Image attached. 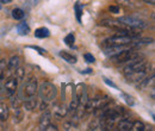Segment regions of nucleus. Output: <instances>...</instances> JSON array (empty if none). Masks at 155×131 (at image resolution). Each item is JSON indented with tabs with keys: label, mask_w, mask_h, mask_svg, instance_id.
Wrapping results in <instances>:
<instances>
[{
	"label": "nucleus",
	"mask_w": 155,
	"mask_h": 131,
	"mask_svg": "<svg viewBox=\"0 0 155 131\" xmlns=\"http://www.w3.org/2000/svg\"><path fill=\"white\" fill-rule=\"evenodd\" d=\"M23 105H24V107H25L26 111H32V110H35L36 106H37V99H36L35 97L25 98Z\"/></svg>",
	"instance_id": "obj_12"
},
{
	"label": "nucleus",
	"mask_w": 155,
	"mask_h": 131,
	"mask_svg": "<svg viewBox=\"0 0 155 131\" xmlns=\"http://www.w3.org/2000/svg\"><path fill=\"white\" fill-rule=\"evenodd\" d=\"M74 10H75V15H77L78 23H81V15H82V5L80 2H77L74 5Z\"/></svg>",
	"instance_id": "obj_21"
},
{
	"label": "nucleus",
	"mask_w": 155,
	"mask_h": 131,
	"mask_svg": "<svg viewBox=\"0 0 155 131\" xmlns=\"http://www.w3.org/2000/svg\"><path fill=\"white\" fill-rule=\"evenodd\" d=\"M8 118V107L0 101V120H7Z\"/></svg>",
	"instance_id": "obj_18"
},
{
	"label": "nucleus",
	"mask_w": 155,
	"mask_h": 131,
	"mask_svg": "<svg viewBox=\"0 0 155 131\" xmlns=\"http://www.w3.org/2000/svg\"><path fill=\"white\" fill-rule=\"evenodd\" d=\"M37 93H38L42 101L50 103V101L55 100V98L58 95V90L51 82L44 81V82H42L39 85V87L37 88Z\"/></svg>",
	"instance_id": "obj_1"
},
{
	"label": "nucleus",
	"mask_w": 155,
	"mask_h": 131,
	"mask_svg": "<svg viewBox=\"0 0 155 131\" xmlns=\"http://www.w3.org/2000/svg\"><path fill=\"white\" fill-rule=\"evenodd\" d=\"M58 55L62 57L64 61H67L68 63H72V64L77 63V57L73 56V55H71V54H68L67 51H60Z\"/></svg>",
	"instance_id": "obj_17"
},
{
	"label": "nucleus",
	"mask_w": 155,
	"mask_h": 131,
	"mask_svg": "<svg viewBox=\"0 0 155 131\" xmlns=\"http://www.w3.org/2000/svg\"><path fill=\"white\" fill-rule=\"evenodd\" d=\"M109 11H110L111 13H118V12H119V7H118L117 5H112V6L109 7Z\"/></svg>",
	"instance_id": "obj_29"
},
{
	"label": "nucleus",
	"mask_w": 155,
	"mask_h": 131,
	"mask_svg": "<svg viewBox=\"0 0 155 131\" xmlns=\"http://www.w3.org/2000/svg\"><path fill=\"white\" fill-rule=\"evenodd\" d=\"M35 36L37 38H47L50 36V31H49V29H47V28H38V29H36L35 30Z\"/></svg>",
	"instance_id": "obj_15"
},
{
	"label": "nucleus",
	"mask_w": 155,
	"mask_h": 131,
	"mask_svg": "<svg viewBox=\"0 0 155 131\" xmlns=\"http://www.w3.org/2000/svg\"><path fill=\"white\" fill-rule=\"evenodd\" d=\"M73 126H74L73 122H66V123L63 124V129H64V130H69V129H72Z\"/></svg>",
	"instance_id": "obj_31"
},
{
	"label": "nucleus",
	"mask_w": 155,
	"mask_h": 131,
	"mask_svg": "<svg viewBox=\"0 0 155 131\" xmlns=\"http://www.w3.org/2000/svg\"><path fill=\"white\" fill-rule=\"evenodd\" d=\"M104 82L106 84V85H109V86H111V87H114V88H117V86L112 82V81H110L107 77H104Z\"/></svg>",
	"instance_id": "obj_33"
},
{
	"label": "nucleus",
	"mask_w": 155,
	"mask_h": 131,
	"mask_svg": "<svg viewBox=\"0 0 155 131\" xmlns=\"http://www.w3.org/2000/svg\"><path fill=\"white\" fill-rule=\"evenodd\" d=\"M5 98V88H4V85L0 82V101Z\"/></svg>",
	"instance_id": "obj_32"
},
{
	"label": "nucleus",
	"mask_w": 155,
	"mask_h": 131,
	"mask_svg": "<svg viewBox=\"0 0 155 131\" xmlns=\"http://www.w3.org/2000/svg\"><path fill=\"white\" fill-rule=\"evenodd\" d=\"M146 4H149V5H154L155 4V0H143Z\"/></svg>",
	"instance_id": "obj_35"
},
{
	"label": "nucleus",
	"mask_w": 155,
	"mask_h": 131,
	"mask_svg": "<svg viewBox=\"0 0 155 131\" xmlns=\"http://www.w3.org/2000/svg\"><path fill=\"white\" fill-rule=\"evenodd\" d=\"M0 8H1V5H0Z\"/></svg>",
	"instance_id": "obj_37"
},
{
	"label": "nucleus",
	"mask_w": 155,
	"mask_h": 131,
	"mask_svg": "<svg viewBox=\"0 0 155 131\" xmlns=\"http://www.w3.org/2000/svg\"><path fill=\"white\" fill-rule=\"evenodd\" d=\"M50 123H51V113L49 112V111H44V113L39 118V122H38L39 130H44Z\"/></svg>",
	"instance_id": "obj_11"
},
{
	"label": "nucleus",
	"mask_w": 155,
	"mask_h": 131,
	"mask_svg": "<svg viewBox=\"0 0 155 131\" xmlns=\"http://www.w3.org/2000/svg\"><path fill=\"white\" fill-rule=\"evenodd\" d=\"M147 66V62L144 61V60H133V61H130V63L128 64V66H125L124 67V69H123V74L125 77H128L129 75L134 74L136 72H138V70H141L142 68H144Z\"/></svg>",
	"instance_id": "obj_5"
},
{
	"label": "nucleus",
	"mask_w": 155,
	"mask_h": 131,
	"mask_svg": "<svg viewBox=\"0 0 155 131\" xmlns=\"http://www.w3.org/2000/svg\"><path fill=\"white\" fill-rule=\"evenodd\" d=\"M17 87H18V80L13 76V77H7L6 84L4 85L5 88V95H7L8 98L13 97L17 92Z\"/></svg>",
	"instance_id": "obj_7"
},
{
	"label": "nucleus",
	"mask_w": 155,
	"mask_h": 131,
	"mask_svg": "<svg viewBox=\"0 0 155 131\" xmlns=\"http://www.w3.org/2000/svg\"><path fill=\"white\" fill-rule=\"evenodd\" d=\"M23 117H24L23 110L20 107L15 109V123H20L23 120Z\"/></svg>",
	"instance_id": "obj_22"
},
{
	"label": "nucleus",
	"mask_w": 155,
	"mask_h": 131,
	"mask_svg": "<svg viewBox=\"0 0 155 131\" xmlns=\"http://www.w3.org/2000/svg\"><path fill=\"white\" fill-rule=\"evenodd\" d=\"M148 69H149V66L147 64L144 68H142L141 70H138V72H136L134 74L129 75L127 79H128V81H130V82H136V84H140L147 75H148Z\"/></svg>",
	"instance_id": "obj_9"
},
{
	"label": "nucleus",
	"mask_w": 155,
	"mask_h": 131,
	"mask_svg": "<svg viewBox=\"0 0 155 131\" xmlns=\"http://www.w3.org/2000/svg\"><path fill=\"white\" fill-rule=\"evenodd\" d=\"M25 16V12L21 8H13L12 10V17L16 20H21Z\"/></svg>",
	"instance_id": "obj_19"
},
{
	"label": "nucleus",
	"mask_w": 155,
	"mask_h": 131,
	"mask_svg": "<svg viewBox=\"0 0 155 131\" xmlns=\"http://www.w3.org/2000/svg\"><path fill=\"white\" fill-rule=\"evenodd\" d=\"M37 88H38L37 80H36L35 77H30V79L26 80V82L21 86L20 98H21V99H25V98H29V97H36V94H37Z\"/></svg>",
	"instance_id": "obj_2"
},
{
	"label": "nucleus",
	"mask_w": 155,
	"mask_h": 131,
	"mask_svg": "<svg viewBox=\"0 0 155 131\" xmlns=\"http://www.w3.org/2000/svg\"><path fill=\"white\" fill-rule=\"evenodd\" d=\"M144 129H146V125H144L142 122H140V120H135V122H133V123H131V129H130V130L143 131Z\"/></svg>",
	"instance_id": "obj_20"
},
{
	"label": "nucleus",
	"mask_w": 155,
	"mask_h": 131,
	"mask_svg": "<svg viewBox=\"0 0 155 131\" xmlns=\"http://www.w3.org/2000/svg\"><path fill=\"white\" fill-rule=\"evenodd\" d=\"M24 76H25V70L23 69V68H20L18 67L16 70H15V77L18 80V82L21 81V80H24Z\"/></svg>",
	"instance_id": "obj_24"
},
{
	"label": "nucleus",
	"mask_w": 155,
	"mask_h": 131,
	"mask_svg": "<svg viewBox=\"0 0 155 131\" xmlns=\"http://www.w3.org/2000/svg\"><path fill=\"white\" fill-rule=\"evenodd\" d=\"M84 57H85V61L88 62V63H93V62H96V58H94V56H93L92 54H85Z\"/></svg>",
	"instance_id": "obj_26"
},
{
	"label": "nucleus",
	"mask_w": 155,
	"mask_h": 131,
	"mask_svg": "<svg viewBox=\"0 0 155 131\" xmlns=\"http://www.w3.org/2000/svg\"><path fill=\"white\" fill-rule=\"evenodd\" d=\"M122 95H123V98H124V100L127 101V104H128L129 106H133V105L135 104V101H134V98H133V97H130L129 94L123 93V94H122Z\"/></svg>",
	"instance_id": "obj_25"
},
{
	"label": "nucleus",
	"mask_w": 155,
	"mask_h": 131,
	"mask_svg": "<svg viewBox=\"0 0 155 131\" xmlns=\"http://www.w3.org/2000/svg\"><path fill=\"white\" fill-rule=\"evenodd\" d=\"M44 131H58V126L50 123V124H49V125H48V126L44 129Z\"/></svg>",
	"instance_id": "obj_30"
},
{
	"label": "nucleus",
	"mask_w": 155,
	"mask_h": 131,
	"mask_svg": "<svg viewBox=\"0 0 155 131\" xmlns=\"http://www.w3.org/2000/svg\"><path fill=\"white\" fill-rule=\"evenodd\" d=\"M29 48H31V49H34V50H37L41 55H45L47 54V50L45 49H42V48H39V47H35V45H30Z\"/></svg>",
	"instance_id": "obj_27"
},
{
	"label": "nucleus",
	"mask_w": 155,
	"mask_h": 131,
	"mask_svg": "<svg viewBox=\"0 0 155 131\" xmlns=\"http://www.w3.org/2000/svg\"><path fill=\"white\" fill-rule=\"evenodd\" d=\"M131 123H133V122H130V119H128V118H122V119L118 122V124H117L118 130L129 131L131 129Z\"/></svg>",
	"instance_id": "obj_14"
},
{
	"label": "nucleus",
	"mask_w": 155,
	"mask_h": 131,
	"mask_svg": "<svg viewBox=\"0 0 155 131\" xmlns=\"http://www.w3.org/2000/svg\"><path fill=\"white\" fill-rule=\"evenodd\" d=\"M19 57L12 56L10 58V61L7 62V68H6V77H10V74L13 73L18 67H19Z\"/></svg>",
	"instance_id": "obj_10"
},
{
	"label": "nucleus",
	"mask_w": 155,
	"mask_h": 131,
	"mask_svg": "<svg viewBox=\"0 0 155 131\" xmlns=\"http://www.w3.org/2000/svg\"><path fill=\"white\" fill-rule=\"evenodd\" d=\"M134 38L125 36V35H120V34H116L112 37L107 38L104 41V47H109V45H128L133 43Z\"/></svg>",
	"instance_id": "obj_4"
},
{
	"label": "nucleus",
	"mask_w": 155,
	"mask_h": 131,
	"mask_svg": "<svg viewBox=\"0 0 155 131\" xmlns=\"http://www.w3.org/2000/svg\"><path fill=\"white\" fill-rule=\"evenodd\" d=\"M80 73H82V74H91L92 73V69H86V70H82V72H80Z\"/></svg>",
	"instance_id": "obj_34"
},
{
	"label": "nucleus",
	"mask_w": 155,
	"mask_h": 131,
	"mask_svg": "<svg viewBox=\"0 0 155 131\" xmlns=\"http://www.w3.org/2000/svg\"><path fill=\"white\" fill-rule=\"evenodd\" d=\"M17 31H18L19 35L25 36V35H28V34L30 32V28H29V25H28L25 21H23V23H19V24L17 25Z\"/></svg>",
	"instance_id": "obj_16"
},
{
	"label": "nucleus",
	"mask_w": 155,
	"mask_h": 131,
	"mask_svg": "<svg viewBox=\"0 0 155 131\" xmlns=\"http://www.w3.org/2000/svg\"><path fill=\"white\" fill-rule=\"evenodd\" d=\"M116 2L123 5V6H130L131 5V0H116Z\"/></svg>",
	"instance_id": "obj_28"
},
{
	"label": "nucleus",
	"mask_w": 155,
	"mask_h": 131,
	"mask_svg": "<svg viewBox=\"0 0 155 131\" xmlns=\"http://www.w3.org/2000/svg\"><path fill=\"white\" fill-rule=\"evenodd\" d=\"M118 21H120V23H123L124 25H128V26H130V28H134V29H143V28H146L147 26V24L143 21V20H141V19L138 18H135V17H130V16H124V17H120V18L118 19Z\"/></svg>",
	"instance_id": "obj_6"
},
{
	"label": "nucleus",
	"mask_w": 155,
	"mask_h": 131,
	"mask_svg": "<svg viewBox=\"0 0 155 131\" xmlns=\"http://www.w3.org/2000/svg\"><path fill=\"white\" fill-rule=\"evenodd\" d=\"M67 112H68V110L64 105H62V104H55L54 105V114L58 117V119L63 118L67 114Z\"/></svg>",
	"instance_id": "obj_13"
},
{
	"label": "nucleus",
	"mask_w": 155,
	"mask_h": 131,
	"mask_svg": "<svg viewBox=\"0 0 155 131\" xmlns=\"http://www.w3.org/2000/svg\"><path fill=\"white\" fill-rule=\"evenodd\" d=\"M100 25L106 26V28H110V29H114V30H116V31L130 29V26L124 25L123 23H120V21H118V20H114V19H103V20L100 21Z\"/></svg>",
	"instance_id": "obj_8"
},
{
	"label": "nucleus",
	"mask_w": 155,
	"mask_h": 131,
	"mask_svg": "<svg viewBox=\"0 0 155 131\" xmlns=\"http://www.w3.org/2000/svg\"><path fill=\"white\" fill-rule=\"evenodd\" d=\"M12 0H0V2L1 4H8V2H11Z\"/></svg>",
	"instance_id": "obj_36"
},
{
	"label": "nucleus",
	"mask_w": 155,
	"mask_h": 131,
	"mask_svg": "<svg viewBox=\"0 0 155 131\" xmlns=\"http://www.w3.org/2000/svg\"><path fill=\"white\" fill-rule=\"evenodd\" d=\"M137 57H138L137 53H135L133 49H123L122 51L117 53L116 55L111 56L110 58L115 63H123V62H130Z\"/></svg>",
	"instance_id": "obj_3"
},
{
	"label": "nucleus",
	"mask_w": 155,
	"mask_h": 131,
	"mask_svg": "<svg viewBox=\"0 0 155 131\" xmlns=\"http://www.w3.org/2000/svg\"><path fill=\"white\" fill-rule=\"evenodd\" d=\"M74 42H75V36H74V34H68V35L64 37V43H66L68 47H71V48H73Z\"/></svg>",
	"instance_id": "obj_23"
}]
</instances>
